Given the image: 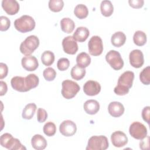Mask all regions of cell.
Masks as SVG:
<instances>
[{"label": "cell", "mask_w": 150, "mask_h": 150, "mask_svg": "<svg viewBox=\"0 0 150 150\" xmlns=\"http://www.w3.org/2000/svg\"><path fill=\"white\" fill-rule=\"evenodd\" d=\"M134 79V73L131 71L124 72L118 78L117 86L114 88V93L118 96L127 94L129 88L132 86Z\"/></svg>", "instance_id": "cell-1"}, {"label": "cell", "mask_w": 150, "mask_h": 150, "mask_svg": "<svg viewBox=\"0 0 150 150\" xmlns=\"http://www.w3.org/2000/svg\"><path fill=\"white\" fill-rule=\"evenodd\" d=\"M36 23L34 19L27 15H23L14 21L15 29L21 33L32 31L35 29Z\"/></svg>", "instance_id": "cell-2"}, {"label": "cell", "mask_w": 150, "mask_h": 150, "mask_svg": "<svg viewBox=\"0 0 150 150\" xmlns=\"http://www.w3.org/2000/svg\"><path fill=\"white\" fill-rule=\"evenodd\" d=\"M39 39L35 35L28 36L20 45V51L24 55L30 56L39 46Z\"/></svg>", "instance_id": "cell-3"}, {"label": "cell", "mask_w": 150, "mask_h": 150, "mask_svg": "<svg viewBox=\"0 0 150 150\" xmlns=\"http://www.w3.org/2000/svg\"><path fill=\"white\" fill-rule=\"evenodd\" d=\"M0 144L2 147L9 150L26 149L18 139L13 138V136L9 133H5L1 136Z\"/></svg>", "instance_id": "cell-4"}, {"label": "cell", "mask_w": 150, "mask_h": 150, "mask_svg": "<svg viewBox=\"0 0 150 150\" xmlns=\"http://www.w3.org/2000/svg\"><path fill=\"white\" fill-rule=\"evenodd\" d=\"M109 146L107 138L104 135L92 136L88 141L86 150H105Z\"/></svg>", "instance_id": "cell-5"}, {"label": "cell", "mask_w": 150, "mask_h": 150, "mask_svg": "<svg viewBox=\"0 0 150 150\" xmlns=\"http://www.w3.org/2000/svg\"><path fill=\"white\" fill-rule=\"evenodd\" d=\"M62 94L66 99H71L75 97L80 91L79 84L72 80H65L62 83Z\"/></svg>", "instance_id": "cell-6"}, {"label": "cell", "mask_w": 150, "mask_h": 150, "mask_svg": "<svg viewBox=\"0 0 150 150\" xmlns=\"http://www.w3.org/2000/svg\"><path fill=\"white\" fill-rule=\"evenodd\" d=\"M105 60L115 70H119L123 67L124 61L120 53L116 50H110L105 55Z\"/></svg>", "instance_id": "cell-7"}, {"label": "cell", "mask_w": 150, "mask_h": 150, "mask_svg": "<svg viewBox=\"0 0 150 150\" xmlns=\"http://www.w3.org/2000/svg\"><path fill=\"white\" fill-rule=\"evenodd\" d=\"M129 132L132 137L139 140L144 139L148 134L146 127L138 121H135L130 125Z\"/></svg>", "instance_id": "cell-8"}, {"label": "cell", "mask_w": 150, "mask_h": 150, "mask_svg": "<svg viewBox=\"0 0 150 150\" xmlns=\"http://www.w3.org/2000/svg\"><path fill=\"white\" fill-rule=\"evenodd\" d=\"M88 49L91 55H100L103 51V44L101 38L98 36H93L88 43Z\"/></svg>", "instance_id": "cell-9"}, {"label": "cell", "mask_w": 150, "mask_h": 150, "mask_svg": "<svg viewBox=\"0 0 150 150\" xmlns=\"http://www.w3.org/2000/svg\"><path fill=\"white\" fill-rule=\"evenodd\" d=\"M62 46L64 52L69 54H74L78 50V45L73 36H68L62 40Z\"/></svg>", "instance_id": "cell-10"}, {"label": "cell", "mask_w": 150, "mask_h": 150, "mask_svg": "<svg viewBox=\"0 0 150 150\" xmlns=\"http://www.w3.org/2000/svg\"><path fill=\"white\" fill-rule=\"evenodd\" d=\"M60 132L65 137L73 136L77 131L76 124L71 120L63 121L59 126Z\"/></svg>", "instance_id": "cell-11"}, {"label": "cell", "mask_w": 150, "mask_h": 150, "mask_svg": "<svg viewBox=\"0 0 150 150\" xmlns=\"http://www.w3.org/2000/svg\"><path fill=\"white\" fill-rule=\"evenodd\" d=\"M129 60L130 64L135 68H140L144 63V54L139 49H135L130 52Z\"/></svg>", "instance_id": "cell-12"}, {"label": "cell", "mask_w": 150, "mask_h": 150, "mask_svg": "<svg viewBox=\"0 0 150 150\" xmlns=\"http://www.w3.org/2000/svg\"><path fill=\"white\" fill-rule=\"evenodd\" d=\"M101 91V86L100 83L94 80H88L85 83L83 86V91L89 96L97 95Z\"/></svg>", "instance_id": "cell-13"}, {"label": "cell", "mask_w": 150, "mask_h": 150, "mask_svg": "<svg viewBox=\"0 0 150 150\" xmlns=\"http://www.w3.org/2000/svg\"><path fill=\"white\" fill-rule=\"evenodd\" d=\"M111 140L112 145L117 148L125 146L128 143V138L125 134L121 131L114 132L111 135Z\"/></svg>", "instance_id": "cell-14"}, {"label": "cell", "mask_w": 150, "mask_h": 150, "mask_svg": "<svg viewBox=\"0 0 150 150\" xmlns=\"http://www.w3.org/2000/svg\"><path fill=\"white\" fill-rule=\"evenodd\" d=\"M21 64L23 69L29 71H35L39 66L38 59L32 55L23 57L21 60Z\"/></svg>", "instance_id": "cell-15"}, {"label": "cell", "mask_w": 150, "mask_h": 150, "mask_svg": "<svg viewBox=\"0 0 150 150\" xmlns=\"http://www.w3.org/2000/svg\"><path fill=\"white\" fill-rule=\"evenodd\" d=\"M2 7L5 12L9 15H15L19 10V4L15 0H3Z\"/></svg>", "instance_id": "cell-16"}, {"label": "cell", "mask_w": 150, "mask_h": 150, "mask_svg": "<svg viewBox=\"0 0 150 150\" xmlns=\"http://www.w3.org/2000/svg\"><path fill=\"white\" fill-rule=\"evenodd\" d=\"M109 114L113 117H120L124 112V107L120 102H111L108 107Z\"/></svg>", "instance_id": "cell-17"}, {"label": "cell", "mask_w": 150, "mask_h": 150, "mask_svg": "<svg viewBox=\"0 0 150 150\" xmlns=\"http://www.w3.org/2000/svg\"><path fill=\"white\" fill-rule=\"evenodd\" d=\"M32 147L36 150H42L46 148L47 143L46 139L40 134H35L31 139Z\"/></svg>", "instance_id": "cell-18"}, {"label": "cell", "mask_w": 150, "mask_h": 150, "mask_svg": "<svg viewBox=\"0 0 150 150\" xmlns=\"http://www.w3.org/2000/svg\"><path fill=\"white\" fill-rule=\"evenodd\" d=\"M85 112L90 115L96 114L100 110V104L95 100H87L83 105Z\"/></svg>", "instance_id": "cell-19"}, {"label": "cell", "mask_w": 150, "mask_h": 150, "mask_svg": "<svg viewBox=\"0 0 150 150\" xmlns=\"http://www.w3.org/2000/svg\"><path fill=\"white\" fill-rule=\"evenodd\" d=\"M25 79V77L21 76H15L12 77L11 81L12 87L19 92H26Z\"/></svg>", "instance_id": "cell-20"}, {"label": "cell", "mask_w": 150, "mask_h": 150, "mask_svg": "<svg viewBox=\"0 0 150 150\" xmlns=\"http://www.w3.org/2000/svg\"><path fill=\"white\" fill-rule=\"evenodd\" d=\"M89 35V30L86 27L80 26L77 28L72 36L76 41L79 42H83L86 40Z\"/></svg>", "instance_id": "cell-21"}, {"label": "cell", "mask_w": 150, "mask_h": 150, "mask_svg": "<svg viewBox=\"0 0 150 150\" xmlns=\"http://www.w3.org/2000/svg\"><path fill=\"white\" fill-rule=\"evenodd\" d=\"M126 41L125 35L121 31L114 33L111 38V42L113 46L117 47L122 46Z\"/></svg>", "instance_id": "cell-22"}, {"label": "cell", "mask_w": 150, "mask_h": 150, "mask_svg": "<svg viewBox=\"0 0 150 150\" xmlns=\"http://www.w3.org/2000/svg\"><path fill=\"white\" fill-rule=\"evenodd\" d=\"M60 27L63 32L66 33H70L74 29L75 23L70 18H63L60 21Z\"/></svg>", "instance_id": "cell-23"}, {"label": "cell", "mask_w": 150, "mask_h": 150, "mask_svg": "<svg viewBox=\"0 0 150 150\" xmlns=\"http://www.w3.org/2000/svg\"><path fill=\"white\" fill-rule=\"evenodd\" d=\"M25 86L27 91L36 87L39 82V77L35 74H29L25 79Z\"/></svg>", "instance_id": "cell-24"}, {"label": "cell", "mask_w": 150, "mask_h": 150, "mask_svg": "<svg viewBox=\"0 0 150 150\" xmlns=\"http://www.w3.org/2000/svg\"><path fill=\"white\" fill-rule=\"evenodd\" d=\"M100 10L101 14L105 16H110L114 11V7L111 2L109 0H104L101 2Z\"/></svg>", "instance_id": "cell-25"}, {"label": "cell", "mask_w": 150, "mask_h": 150, "mask_svg": "<svg viewBox=\"0 0 150 150\" xmlns=\"http://www.w3.org/2000/svg\"><path fill=\"white\" fill-rule=\"evenodd\" d=\"M36 105L35 103H29L26 105L25 108L22 111V117L23 119L25 120H30L33 118L36 110Z\"/></svg>", "instance_id": "cell-26"}, {"label": "cell", "mask_w": 150, "mask_h": 150, "mask_svg": "<svg viewBox=\"0 0 150 150\" xmlns=\"http://www.w3.org/2000/svg\"><path fill=\"white\" fill-rule=\"evenodd\" d=\"M77 64L82 68H86L89 66L91 63V57L86 52L79 53L76 57Z\"/></svg>", "instance_id": "cell-27"}, {"label": "cell", "mask_w": 150, "mask_h": 150, "mask_svg": "<svg viewBox=\"0 0 150 150\" xmlns=\"http://www.w3.org/2000/svg\"><path fill=\"white\" fill-rule=\"evenodd\" d=\"M86 73L85 68H82L79 65L76 64L72 67L70 74L71 77L75 80H80L85 76Z\"/></svg>", "instance_id": "cell-28"}, {"label": "cell", "mask_w": 150, "mask_h": 150, "mask_svg": "<svg viewBox=\"0 0 150 150\" xmlns=\"http://www.w3.org/2000/svg\"><path fill=\"white\" fill-rule=\"evenodd\" d=\"M146 35L143 31L137 30L134 33L133 36V41L136 45L138 46H144L146 43Z\"/></svg>", "instance_id": "cell-29"}, {"label": "cell", "mask_w": 150, "mask_h": 150, "mask_svg": "<svg viewBox=\"0 0 150 150\" xmlns=\"http://www.w3.org/2000/svg\"><path fill=\"white\" fill-rule=\"evenodd\" d=\"M74 13L76 16L80 19L86 18L88 14L87 7L84 4H78L74 9Z\"/></svg>", "instance_id": "cell-30"}, {"label": "cell", "mask_w": 150, "mask_h": 150, "mask_svg": "<svg viewBox=\"0 0 150 150\" xmlns=\"http://www.w3.org/2000/svg\"><path fill=\"white\" fill-rule=\"evenodd\" d=\"M54 53L50 50L45 51L41 55V61L46 66L52 65L54 61Z\"/></svg>", "instance_id": "cell-31"}, {"label": "cell", "mask_w": 150, "mask_h": 150, "mask_svg": "<svg viewBox=\"0 0 150 150\" xmlns=\"http://www.w3.org/2000/svg\"><path fill=\"white\" fill-rule=\"evenodd\" d=\"M139 79L141 83L145 85L150 84V66L145 67L139 74Z\"/></svg>", "instance_id": "cell-32"}, {"label": "cell", "mask_w": 150, "mask_h": 150, "mask_svg": "<svg viewBox=\"0 0 150 150\" xmlns=\"http://www.w3.org/2000/svg\"><path fill=\"white\" fill-rule=\"evenodd\" d=\"M48 4L49 9L54 12H60L64 6V2L62 0H50Z\"/></svg>", "instance_id": "cell-33"}, {"label": "cell", "mask_w": 150, "mask_h": 150, "mask_svg": "<svg viewBox=\"0 0 150 150\" xmlns=\"http://www.w3.org/2000/svg\"><path fill=\"white\" fill-rule=\"evenodd\" d=\"M43 131L46 135L48 137L53 136L56 132V125L53 122H47L43 126Z\"/></svg>", "instance_id": "cell-34"}, {"label": "cell", "mask_w": 150, "mask_h": 150, "mask_svg": "<svg viewBox=\"0 0 150 150\" xmlns=\"http://www.w3.org/2000/svg\"><path fill=\"white\" fill-rule=\"evenodd\" d=\"M43 76L46 81H51L55 79L56 76V72L53 68L49 67L43 70Z\"/></svg>", "instance_id": "cell-35"}, {"label": "cell", "mask_w": 150, "mask_h": 150, "mask_svg": "<svg viewBox=\"0 0 150 150\" xmlns=\"http://www.w3.org/2000/svg\"><path fill=\"white\" fill-rule=\"evenodd\" d=\"M70 66V61L68 59L65 57H62L59 59L57 63V69L60 71L66 70Z\"/></svg>", "instance_id": "cell-36"}, {"label": "cell", "mask_w": 150, "mask_h": 150, "mask_svg": "<svg viewBox=\"0 0 150 150\" xmlns=\"http://www.w3.org/2000/svg\"><path fill=\"white\" fill-rule=\"evenodd\" d=\"M11 25L10 20L5 16H1L0 17V30L1 31L7 30Z\"/></svg>", "instance_id": "cell-37"}, {"label": "cell", "mask_w": 150, "mask_h": 150, "mask_svg": "<svg viewBox=\"0 0 150 150\" xmlns=\"http://www.w3.org/2000/svg\"><path fill=\"white\" fill-rule=\"evenodd\" d=\"M47 118V113L46 111L42 108H39L37 112V120L38 121L42 123L45 122Z\"/></svg>", "instance_id": "cell-38"}, {"label": "cell", "mask_w": 150, "mask_h": 150, "mask_svg": "<svg viewBox=\"0 0 150 150\" xmlns=\"http://www.w3.org/2000/svg\"><path fill=\"white\" fill-rule=\"evenodd\" d=\"M149 114H150V107H145L142 111V119L146 122L148 124H149Z\"/></svg>", "instance_id": "cell-39"}, {"label": "cell", "mask_w": 150, "mask_h": 150, "mask_svg": "<svg viewBox=\"0 0 150 150\" xmlns=\"http://www.w3.org/2000/svg\"><path fill=\"white\" fill-rule=\"evenodd\" d=\"M128 3L130 6L133 8H141L143 6L144 1V0H129Z\"/></svg>", "instance_id": "cell-40"}, {"label": "cell", "mask_w": 150, "mask_h": 150, "mask_svg": "<svg viewBox=\"0 0 150 150\" xmlns=\"http://www.w3.org/2000/svg\"><path fill=\"white\" fill-rule=\"evenodd\" d=\"M8 73V68L6 64L4 63H0V79L2 80L5 78Z\"/></svg>", "instance_id": "cell-41"}, {"label": "cell", "mask_w": 150, "mask_h": 150, "mask_svg": "<svg viewBox=\"0 0 150 150\" xmlns=\"http://www.w3.org/2000/svg\"><path fill=\"white\" fill-rule=\"evenodd\" d=\"M145 139H142V141L139 143V147L141 149H149V137L146 136Z\"/></svg>", "instance_id": "cell-42"}, {"label": "cell", "mask_w": 150, "mask_h": 150, "mask_svg": "<svg viewBox=\"0 0 150 150\" xmlns=\"http://www.w3.org/2000/svg\"><path fill=\"white\" fill-rule=\"evenodd\" d=\"M0 96H2L5 95L8 90L7 84L5 82L3 81H0Z\"/></svg>", "instance_id": "cell-43"}]
</instances>
